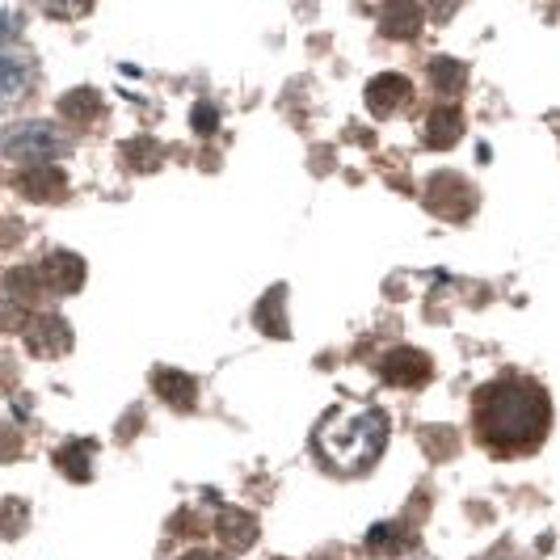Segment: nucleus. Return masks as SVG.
I'll return each instance as SVG.
<instances>
[{"label":"nucleus","mask_w":560,"mask_h":560,"mask_svg":"<svg viewBox=\"0 0 560 560\" xmlns=\"http://www.w3.org/2000/svg\"><path fill=\"white\" fill-rule=\"evenodd\" d=\"M472 425L485 451L514 459V455H532L544 447L548 425H552V400L548 393L523 380V375H505L493 384H480L472 396Z\"/></svg>","instance_id":"obj_1"},{"label":"nucleus","mask_w":560,"mask_h":560,"mask_svg":"<svg viewBox=\"0 0 560 560\" xmlns=\"http://www.w3.org/2000/svg\"><path fill=\"white\" fill-rule=\"evenodd\" d=\"M388 443V418L380 409H334L316 425V455L341 477L366 472Z\"/></svg>","instance_id":"obj_2"},{"label":"nucleus","mask_w":560,"mask_h":560,"mask_svg":"<svg viewBox=\"0 0 560 560\" xmlns=\"http://www.w3.org/2000/svg\"><path fill=\"white\" fill-rule=\"evenodd\" d=\"M68 152V136L51 122H13L0 136V156L9 161H26V165H47Z\"/></svg>","instance_id":"obj_3"},{"label":"nucleus","mask_w":560,"mask_h":560,"mask_svg":"<svg viewBox=\"0 0 560 560\" xmlns=\"http://www.w3.org/2000/svg\"><path fill=\"white\" fill-rule=\"evenodd\" d=\"M421 202H425V211H434L439 220L459 224V220H468V215L477 211V190H472V182L459 177V173H430V177H425V190H421Z\"/></svg>","instance_id":"obj_4"},{"label":"nucleus","mask_w":560,"mask_h":560,"mask_svg":"<svg viewBox=\"0 0 560 560\" xmlns=\"http://www.w3.org/2000/svg\"><path fill=\"white\" fill-rule=\"evenodd\" d=\"M22 337H26V350L34 359H59V354L72 350V329H68V320H63V316H51V312L30 316L26 325H22Z\"/></svg>","instance_id":"obj_5"},{"label":"nucleus","mask_w":560,"mask_h":560,"mask_svg":"<svg viewBox=\"0 0 560 560\" xmlns=\"http://www.w3.org/2000/svg\"><path fill=\"white\" fill-rule=\"evenodd\" d=\"M380 375H384L393 388H421V384L434 375V366H430V359H425L421 350H413V346H396V350L384 354Z\"/></svg>","instance_id":"obj_6"},{"label":"nucleus","mask_w":560,"mask_h":560,"mask_svg":"<svg viewBox=\"0 0 560 560\" xmlns=\"http://www.w3.org/2000/svg\"><path fill=\"white\" fill-rule=\"evenodd\" d=\"M413 102V84L405 81L400 72H380L375 81L366 84V110L375 118H388V114H400Z\"/></svg>","instance_id":"obj_7"},{"label":"nucleus","mask_w":560,"mask_h":560,"mask_svg":"<svg viewBox=\"0 0 560 560\" xmlns=\"http://www.w3.org/2000/svg\"><path fill=\"white\" fill-rule=\"evenodd\" d=\"M38 279H43L47 291H56V295H77L84 282V261L68 249L47 253V261L38 266Z\"/></svg>","instance_id":"obj_8"},{"label":"nucleus","mask_w":560,"mask_h":560,"mask_svg":"<svg viewBox=\"0 0 560 560\" xmlns=\"http://www.w3.org/2000/svg\"><path fill=\"white\" fill-rule=\"evenodd\" d=\"M18 190H22L30 202H59V198L68 195V177H63V168H56V161L30 165L26 173L18 177Z\"/></svg>","instance_id":"obj_9"},{"label":"nucleus","mask_w":560,"mask_h":560,"mask_svg":"<svg viewBox=\"0 0 560 560\" xmlns=\"http://www.w3.org/2000/svg\"><path fill=\"white\" fill-rule=\"evenodd\" d=\"M152 388H156V396H161L165 405H173L177 413H186V409L198 405L195 375H186V371H177V366H156V371H152Z\"/></svg>","instance_id":"obj_10"},{"label":"nucleus","mask_w":560,"mask_h":560,"mask_svg":"<svg viewBox=\"0 0 560 560\" xmlns=\"http://www.w3.org/2000/svg\"><path fill=\"white\" fill-rule=\"evenodd\" d=\"M215 535L228 552H249L257 544V518L249 510H236V505H224L220 518H215Z\"/></svg>","instance_id":"obj_11"},{"label":"nucleus","mask_w":560,"mask_h":560,"mask_svg":"<svg viewBox=\"0 0 560 560\" xmlns=\"http://www.w3.org/2000/svg\"><path fill=\"white\" fill-rule=\"evenodd\" d=\"M421 9L418 0H384L380 4V34H388V38H418L421 30Z\"/></svg>","instance_id":"obj_12"},{"label":"nucleus","mask_w":560,"mask_h":560,"mask_svg":"<svg viewBox=\"0 0 560 560\" xmlns=\"http://www.w3.org/2000/svg\"><path fill=\"white\" fill-rule=\"evenodd\" d=\"M464 136V110L459 106H434L425 114V127H421V140L425 148H451Z\"/></svg>","instance_id":"obj_13"},{"label":"nucleus","mask_w":560,"mask_h":560,"mask_svg":"<svg viewBox=\"0 0 560 560\" xmlns=\"http://www.w3.org/2000/svg\"><path fill=\"white\" fill-rule=\"evenodd\" d=\"M93 455H97V443H89V439H77V443H63V447L56 451V468L63 472L68 480H77V485H84V480L93 477Z\"/></svg>","instance_id":"obj_14"},{"label":"nucleus","mask_w":560,"mask_h":560,"mask_svg":"<svg viewBox=\"0 0 560 560\" xmlns=\"http://www.w3.org/2000/svg\"><path fill=\"white\" fill-rule=\"evenodd\" d=\"M59 114L77 127H89L93 118H102V93L97 89H72L59 97Z\"/></svg>","instance_id":"obj_15"},{"label":"nucleus","mask_w":560,"mask_h":560,"mask_svg":"<svg viewBox=\"0 0 560 560\" xmlns=\"http://www.w3.org/2000/svg\"><path fill=\"white\" fill-rule=\"evenodd\" d=\"M30 89V63L13 56H0V106H13L22 102Z\"/></svg>","instance_id":"obj_16"},{"label":"nucleus","mask_w":560,"mask_h":560,"mask_svg":"<svg viewBox=\"0 0 560 560\" xmlns=\"http://www.w3.org/2000/svg\"><path fill=\"white\" fill-rule=\"evenodd\" d=\"M118 156H122V165L136 168V173H152V168H161L165 148H161L156 140H148V136H140V140L122 143V148H118Z\"/></svg>","instance_id":"obj_17"},{"label":"nucleus","mask_w":560,"mask_h":560,"mask_svg":"<svg viewBox=\"0 0 560 560\" xmlns=\"http://www.w3.org/2000/svg\"><path fill=\"white\" fill-rule=\"evenodd\" d=\"M464 81H468V68L459 63V59H430V84H434V93H443V97H455L459 89H464Z\"/></svg>","instance_id":"obj_18"},{"label":"nucleus","mask_w":560,"mask_h":560,"mask_svg":"<svg viewBox=\"0 0 560 560\" xmlns=\"http://www.w3.org/2000/svg\"><path fill=\"white\" fill-rule=\"evenodd\" d=\"M253 320L257 329L270 337H287V316H282V287H275L257 308H253Z\"/></svg>","instance_id":"obj_19"},{"label":"nucleus","mask_w":560,"mask_h":560,"mask_svg":"<svg viewBox=\"0 0 560 560\" xmlns=\"http://www.w3.org/2000/svg\"><path fill=\"white\" fill-rule=\"evenodd\" d=\"M413 539L400 532V523H380L375 532L366 535V552H375V557H396V552H405Z\"/></svg>","instance_id":"obj_20"},{"label":"nucleus","mask_w":560,"mask_h":560,"mask_svg":"<svg viewBox=\"0 0 560 560\" xmlns=\"http://www.w3.org/2000/svg\"><path fill=\"white\" fill-rule=\"evenodd\" d=\"M4 291H9L13 304H34L38 291H43V279H38V270H13V275L4 279Z\"/></svg>","instance_id":"obj_21"},{"label":"nucleus","mask_w":560,"mask_h":560,"mask_svg":"<svg viewBox=\"0 0 560 560\" xmlns=\"http://www.w3.org/2000/svg\"><path fill=\"white\" fill-rule=\"evenodd\" d=\"M26 523H30V510L22 498L0 502V535H4V539H18V535L26 532Z\"/></svg>","instance_id":"obj_22"},{"label":"nucleus","mask_w":560,"mask_h":560,"mask_svg":"<svg viewBox=\"0 0 560 560\" xmlns=\"http://www.w3.org/2000/svg\"><path fill=\"white\" fill-rule=\"evenodd\" d=\"M47 18H59V22H77L93 9V0H34Z\"/></svg>","instance_id":"obj_23"},{"label":"nucleus","mask_w":560,"mask_h":560,"mask_svg":"<svg viewBox=\"0 0 560 560\" xmlns=\"http://www.w3.org/2000/svg\"><path fill=\"white\" fill-rule=\"evenodd\" d=\"M421 443H425V447L443 459V455L455 447V434H451V430H425V434H421Z\"/></svg>","instance_id":"obj_24"},{"label":"nucleus","mask_w":560,"mask_h":560,"mask_svg":"<svg viewBox=\"0 0 560 560\" xmlns=\"http://www.w3.org/2000/svg\"><path fill=\"white\" fill-rule=\"evenodd\" d=\"M18 451H22V439H18L13 430H4V425H0V464L18 459Z\"/></svg>","instance_id":"obj_25"},{"label":"nucleus","mask_w":560,"mask_h":560,"mask_svg":"<svg viewBox=\"0 0 560 560\" xmlns=\"http://www.w3.org/2000/svg\"><path fill=\"white\" fill-rule=\"evenodd\" d=\"M195 127L202 131V136H207V131L215 127V110H211V106H198V110H195Z\"/></svg>","instance_id":"obj_26"},{"label":"nucleus","mask_w":560,"mask_h":560,"mask_svg":"<svg viewBox=\"0 0 560 560\" xmlns=\"http://www.w3.org/2000/svg\"><path fill=\"white\" fill-rule=\"evenodd\" d=\"M451 9H455V0H430V13H434L439 22H447V18H451Z\"/></svg>","instance_id":"obj_27"},{"label":"nucleus","mask_w":560,"mask_h":560,"mask_svg":"<svg viewBox=\"0 0 560 560\" xmlns=\"http://www.w3.org/2000/svg\"><path fill=\"white\" fill-rule=\"evenodd\" d=\"M177 560H232V557H224V552H186V557Z\"/></svg>","instance_id":"obj_28"}]
</instances>
